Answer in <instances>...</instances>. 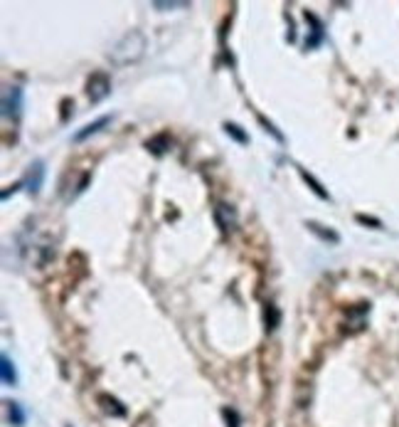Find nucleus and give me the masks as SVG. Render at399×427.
<instances>
[{
    "label": "nucleus",
    "instance_id": "obj_9",
    "mask_svg": "<svg viewBox=\"0 0 399 427\" xmlns=\"http://www.w3.org/2000/svg\"><path fill=\"white\" fill-rule=\"evenodd\" d=\"M279 326H281V309H279L274 302H266L264 304V328H266V334H274Z\"/></svg>",
    "mask_w": 399,
    "mask_h": 427
},
{
    "label": "nucleus",
    "instance_id": "obj_15",
    "mask_svg": "<svg viewBox=\"0 0 399 427\" xmlns=\"http://www.w3.org/2000/svg\"><path fill=\"white\" fill-rule=\"evenodd\" d=\"M5 405H8V422H10L12 427H23L25 420H27V415H25L23 405H20V402H15V400L5 402Z\"/></svg>",
    "mask_w": 399,
    "mask_h": 427
},
{
    "label": "nucleus",
    "instance_id": "obj_4",
    "mask_svg": "<svg viewBox=\"0 0 399 427\" xmlns=\"http://www.w3.org/2000/svg\"><path fill=\"white\" fill-rule=\"evenodd\" d=\"M212 215H215V223L222 232H232V230H237V225H240V215L234 210V205H229V203H217Z\"/></svg>",
    "mask_w": 399,
    "mask_h": 427
},
{
    "label": "nucleus",
    "instance_id": "obj_8",
    "mask_svg": "<svg viewBox=\"0 0 399 427\" xmlns=\"http://www.w3.org/2000/svg\"><path fill=\"white\" fill-rule=\"evenodd\" d=\"M306 228H308V232H313V235L318 237V240H323V242H331V245H338V242H340V235L335 232V230L326 228V225H320V223H316V220H308Z\"/></svg>",
    "mask_w": 399,
    "mask_h": 427
},
{
    "label": "nucleus",
    "instance_id": "obj_18",
    "mask_svg": "<svg viewBox=\"0 0 399 427\" xmlns=\"http://www.w3.org/2000/svg\"><path fill=\"white\" fill-rule=\"evenodd\" d=\"M153 8L155 10H163V13H166V10H175V8H190V3H160V0H155Z\"/></svg>",
    "mask_w": 399,
    "mask_h": 427
},
{
    "label": "nucleus",
    "instance_id": "obj_11",
    "mask_svg": "<svg viewBox=\"0 0 399 427\" xmlns=\"http://www.w3.org/2000/svg\"><path fill=\"white\" fill-rule=\"evenodd\" d=\"M296 168H298V175L303 178V183H306V186L311 188V191H313L320 200H331V193H328L326 188H323V183H320V180L313 178V173H308L306 168H301V166H296Z\"/></svg>",
    "mask_w": 399,
    "mask_h": 427
},
{
    "label": "nucleus",
    "instance_id": "obj_3",
    "mask_svg": "<svg viewBox=\"0 0 399 427\" xmlns=\"http://www.w3.org/2000/svg\"><path fill=\"white\" fill-rule=\"evenodd\" d=\"M111 94V80L106 72H94L86 82V97L92 104H99V101H104L106 97Z\"/></svg>",
    "mask_w": 399,
    "mask_h": 427
},
{
    "label": "nucleus",
    "instance_id": "obj_1",
    "mask_svg": "<svg viewBox=\"0 0 399 427\" xmlns=\"http://www.w3.org/2000/svg\"><path fill=\"white\" fill-rule=\"evenodd\" d=\"M143 50H146V40H143L141 32L133 30L114 45V50L109 52V57L116 64H131V62H136V60H141Z\"/></svg>",
    "mask_w": 399,
    "mask_h": 427
},
{
    "label": "nucleus",
    "instance_id": "obj_22",
    "mask_svg": "<svg viewBox=\"0 0 399 427\" xmlns=\"http://www.w3.org/2000/svg\"><path fill=\"white\" fill-rule=\"evenodd\" d=\"M69 427H72V425H69Z\"/></svg>",
    "mask_w": 399,
    "mask_h": 427
},
{
    "label": "nucleus",
    "instance_id": "obj_2",
    "mask_svg": "<svg viewBox=\"0 0 399 427\" xmlns=\"http://www.w3.org/2000/svg\"><path fill=\"white\" fill-rule=\"evenodd\" d=\"M0 109H3V119H5V121L18 124L20 119H23V109H25L23 87H18V84L5 87V92H3V101H0Z\"/></svg>",
    "mask_w": 399,
    "mask_h": 427
},
{
    "label": "nucleus",
    "instance_id": "obj_21",
    "mask_svg": "<svg viewBox=\"0 0 399 427\" xmlns=\"http://www.w3.org/2000/svg\"><path fill=\"white\" fill-rule=\"evenodd\" d=\"M20 188H23V180H20V183H15V186L5 188V191L0 193V198H3V200H8V198H10V195H12V193H18V191H20Z\"/></svg>",
    "mask_w": 399,
    "mask_h": 427
},
{
    "label": "nucleus",
    "instance_id": "obj_6",
    "mask_svg": "<svg viewBox=\"0 0 399 427\" xmlns=\"http://www.w3.org/2000/svg\"><path fill=\"white\" fill-rule=\"evenodd\" d=\"M303 18H306V23H311V38L306 40V50H316L318 45H323V38H326V30H323V23H320L318 18H316L313 13H303Z\"/></svg>",
    "mask_w": 399,
    "mask_h": 427
},
{
    "label": "nucleus",
    "instance_id": "obj_16",
    "mask_svg": "<svg viewBox=\"0 0 399 427\" xmlns=\"http://www.w3.org/2000/svg\"><path fill=\"white\" fill-rule=\"evenodd\" d=\"M224 134L232 136L234 141L240 143V146H246V143H249V134H246L240 124H234V121H224Z\"/></svg>",
    "mask_w": 399,
    "mask_h": 427
},
{
    "label": "nucleus",
    "instance_id": "obj_7",
    "mask_svg": "<svg viewBox=\"0 0 399 427\" xmlns=\"http://www.w3.org/2000/svg\"><path fill=\"white\" fill-rule=\"evenodd\" d=\"M109 124H111V117H101V119H96V121H92V124H86L84 129H79L74 134V143H81V141H86V138L96 136L99 131L106 129Z\"/></svg>",
    "mask_w": 399,
    "mask_h": 427
},
{
    "label": "nucleus",
    "instance_id": "obj_17",
    "mask_svg": "<svg viewBox=\"0 0 399 427\" xmlns=\"http://www.w3.org/2000/svg\"><path fill=\"white\" fill-rule=\"evenodd\" d=\"M257 119H259V124L264 126V131H266V134H271V136L276 138V141H279V143H283V141H286V138H283V134H281V131H279V129H276V126L271 124L269 119H266V117H261V114H259V117H257Z\"/></svg>",
    "mask_w": 399,
    "mask_h": 427
},
{
    "label": "nucleus",
    "instance_id": "obj_13",
    "mask_svg": "<svg viewBox=\"0 0 399 427\" xmlns=\"http://www.w3.org/2000/svg\"><path fill=\"white\" fill-rule=\"evenodd\" d=\"M0 376H3V383L5 385H15L18 383V371H15V363L10 361V356H0Z\"/></svg>",
    "mask_w": 399,
    "mask_h": 427
},
{
    "label": "nucleus",
    "instance_id": "obj_14",
    "mask_svg": "<svg viewBox=\"0 0 399 427\" xmlns=\"http://www.w3.org/2000/svg\"><path fill=\"white\" fill-rule=\"evenodd\" d=\"M99 405L104 408V413H109V415H114V417H123L126 415V408H123L121 402L116 400V398H111V395H99Z\"/></svg>",
    "mask_w": 399,
    "mask_h": 427
},
{
    "label": "nucleus",
    "instance_id": "obj_19",
    "mask_svg": "<svg viewBox=\"0 0 399 427\" xmlns=\"http://www.w3.org/2000/svg\"><path fill=\"white\" fill-rule=\"evenodd\" d=\"M222 415H224V420H227V427H240V417H237V413H234L232 408H224Z\"/></svg>",
    "mask_w": 399,
    "mask_h": 427
},
{
    "label": "nucleus",
    "instance_id": "obj_12",
    "mask_svg": "<svg viewBox=\"0 0 399 427\" xmlns=\"http://www.w3.org/2000/svg\"><path fill=\"white\" fill-rule=\"evenodd\" d=\"M172 146V138L170 134H158V136H153L151 141H146V149L151 151L153 156H163L168 149Z\"/></svg>",
    "mask_w": 399,
    "mask_h": 427
},
{
    "label": "nucleus",
    "instance_id": "obj_10",
    "mask_svg": "<svg viewBox=\"0 0 399 427\" xmlns=\"http://www.w3.org/2000/svg\"><path fill=\"white\" fill-rule=\"evenodd\" d=\"M370 311L368 304H357V306H350L348 309V331H360L365 326V314Z\"/></svg>",
    "mask_w": 399,
    "mask_h": 427
},
{
    "label": "nucleus",
    "instance_id": "obj_20",
    "mask_svg": "<svg viewBox=\"0 0 399 427\" xmlns=\"http://www.w3.org/2000/svg\"><path fill=\"white\" fill-rule=\"evenodd\" d=\"M357 223L363 225H372V228H382L380 220H375V217H368V215H357Z\"/></svg>",
    "mask_w": 399,
    "mask_h": 427
},
{
    "label": "nucleus",
    "instance_id": "obj_5",
    "mask_svg": "<svg viewBox=\"0 0 399 427\" xmlns=\"http://www.w3.org/2000/svg\"><path fill=\"white\" fill-rule=\"evenodd\" d=\"M44 173H47V168H44V161H32L30 168H27V173L23 178V188L30 195H37V193L42 191L44 186Z\"/></svg>",
    "mask_w": 399,
    "mask_h": 427
}]
</instances>
